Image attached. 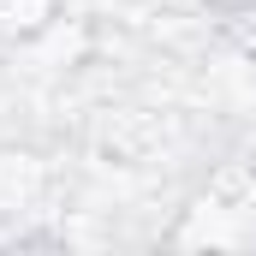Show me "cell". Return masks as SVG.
I'll list each match as a JSON object with an SVG mask.
<instances>
[{
    "label": "cell",
    "instance_id": "cell-1",
    "mask_svg": "<svg viewBox=\"0 0 256 256\" xmlns=\"http://www.w3.org/2000/svg\"><path fill=\"white\" fill-rule=\"evenodd\" d=\"M60 18V0H0V36L6 42H30Z\"/></svg>",
    "mask_w": 256,
    "mask_h": 256
}]
</instances>
